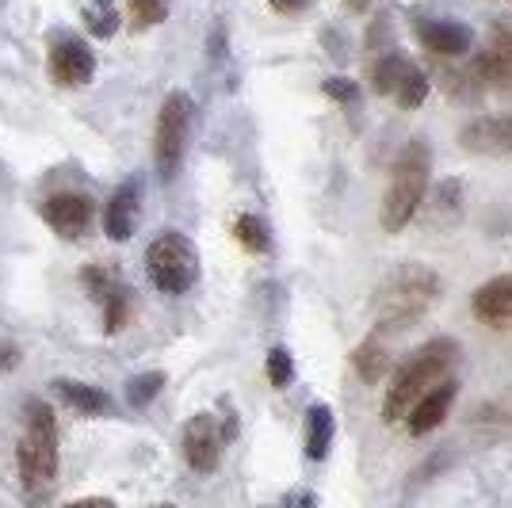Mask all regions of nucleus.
Wrapping results in <instances>:
<instances>
[{
  "instance_id": "obj_1",
  "label": "nucleus",
  "mask_w": 512,
  "mask_h": 508,
  "mask_svg": "<svg viewBox=\"0 0 512 508\" xmlns=\"http://www.w3.org/2000/svg\"><path fill=\"white\" fill-rule=\"evenodd\" d=\"M459 363V344L451 337H436L421 344L417 352H409V360L398 363L390 390L383 398V421L402 424L409 417V409L425 398L432 386H440L444 375Z\"/></svg>"
},
{
  "instance_id": "obj_2",
  "label": "nucleus",
  "mask_w": 512,
  "mask_h": 508,
  "mask_svg": "<svg viewBox=\"0 0 512 508\" xmlns=\"http://www.w3.org/2000/svg\"><path fill=\"white\" fill-rule=\"evenodd\" d=\"M440 298V279L425 264H398L375 291V321L386 333H402L425 318Z\"/></svg>"
},
{
  "instance_id": "obj_3",
  "label": "nucleus",
  "mask_w": 512,
  "mask_h": 508,
  "mask_svg": "<svg viewBox=\"0 0 512 508\" xmlns=\"http://www.w3.org/2000/svg\"><path fill=\"white\" fill-rule=\"evenodd\" d=\"M428 180H432V157H428L425 142L402 146L394 169H390V188L383 195V211H379L386 233L406 230L409 222L417 218L421 203H425Z\"/></svg>"
},
{
  "instance_id": "obj_4",
  "label": "nucleus",
  "mask_w": 512,
  "mask_h": 508,
  "mask_svg": "<svg viewBox=\"0 0 512 508\" xmlns=\"http://www.w3.org/2000/svg\"><path fill=\"white\" fill-rule=\"evenodd\" d=\"M58 474V421L46 402L27 405V432L20 440V478L27 489H43Z\"/></svg>"
},
{
  "instance_id": "obj_5",
  "label": "nucleus",
  "mask_w": 512,
  "mask_h": 508,
  "mask_svg": "<svg viewBox=\"0 0 512 508\" xmlns=\"http://www.w3.org/2000/svg\"><path fill=\"white\" fill-rule=\"evenodd\" d=\"M146 272H150L153 287L165 295H184L192 291L199 279V253L184 233H161L153 237V245L146 249Z\"/></svg>"
},
{
  "instance_id": "obj_6",
  "label": "nucleus",
  "mask_w": 512,
  "mask_h": 508,
  "mask_svg": "<svg viewBox=\"0 0 512 508\" xmlns=\"http://www.w3.org/2000/svg\"><path fill=\"white\" fill-rule=\"evenodd\" d=\"M192 115L195 107L188 100V92H169L161 115H157V130H153V157H157V172L172 180L180 161H184V146L192 134Z\"/></svg>"
},
{
  "instance_id": "obj_7",
  "label": "nucleus",
  "mask_w": 512,
  "mask_h": 508,
  "mask_svg": "<svg viewBox=\"0 0 512 508\" xmlns=\"http://www.w3.org/2000/svg\"><path fill=\"white\" fill-rule=\"evenodd\" d=\"M92 73H96V58H92L85 39L54 35V43H50V77H54V85L81 88L92 81Z\"/></svg>"
},
{
  "instance_id": "obj_8",
  "label": "nucleus",
  "mask_w": 512,
  "mask_h": 508,
  "mask_svg": "<svg viewBox=\"0 0 512 508\" xmlns=\"http://www.w3.org/2000/svg\"><path fill=\"white\" fill-rule=\"evenodd\" d=\"M92 199L81 195V191H62L54 199L43 203V218L54 233H62L65 241H81L88 230H92Z\"/></svg>"
},
{
  "instance_id": "obj_9",
  "label": "nucleus",
  "mask_w": 512,
  "mask_h": 508,
  "mask_svg": "<svg viewBox=\"0 0 512 508\" xmlns=\"http://www.w3.org/2000/svg\"><path fill=\"white\" fill-rule=\"evenodd\" d=\"M218 455H222V428L211 413H195L192 421L184 424V459L195 474H214Z\"/></svg>"
},
{
  "instance_id": "obj_10",
  "label": "nucleus",
  "mask_w": 512,
  "mask_h": 508,
  "mask_svg": "<svg viewBox=\"0 0 512 508\" xmlns=\"http://www.w3.org/2000/svg\"><path fill=\"white\" fill-rule=\"evenodd\" d=\"M459 146L486 157H512V115H482L459 130Z\"/></svg>"
},
{
  "instance_id": "obj_11",
  "label": "nucleus",
  "mask_w": 512,
  "mask_h": 508,
  "mask_svg": "<svg viewBox=\"0 0 512 508\" xmlns=\"http://www.w3.org/2000/svg\"><path fill=\"white\" fill-rule=\"evenodd\" d=\"M417 39L428 54L440 58H463L470 50V31L459 20H421L417 23Z\"/></svg>"
},
{
  "instance_id": "obj_12",
  "label": "nucleus",
  "mask_w": 512,
  "mask_h": 508,
  "mask_svg": "<svg viewBox=\"0 0 512 508\" xmlns=\"http://www.w3.org/2000/svg\"><path fill=\"white\" fill-rule=\"evenodd\" d=\"M455 394H459V382H451V379H444L440 386H432L425 398L409 409V417H406L409 432H413V436H428L436 424H444V417L451 413Z\"/></svg>"
},
{
  "instance_id": "obj_13",
  "label": "nucleus",
  "mask_w": 512,
  "mask_h": 508,
  "mask_svg": "<svg viewBox=\"0 0 512 508\" xmlns=\"http://www.w3.org/2000/svg\"><path fill=\"white\" fill-rule=\"evenodd\" d=\"M470 310L482 325H509L512 321V272L509 276H497L490 283H482L474 298H470Z\"/></svg>"
},
{
  "instance_id": "obj_14",
  "label": "nucleus",
  "mask_w": 512,
  "mask_h": 508,
  "mask_svg": "<svg viewBox=\"0 0 512 508\" xmlns=\"http://www.w3.org/2000/svg\"><path fill=\"white\" fill-rule=\"evenodd\" d=\"M138 226V184H123V188L111 195L104 211V230L111 241H127Z\"/></svg>"
},
{
  "instance_id": "obj_15",
  "label": "nucleus",
  "mask_w": 512,
  "mask_h": 508,
  "mask_svg": "<svg viewBox=\"0 0 512 508\" xmlns=\"http://www.w3.org/2000/svg\"><path fill=\"white\" fill-rule=\"evenodd\" d=\"M54 390L62 394L65 405H73V409H77V413H85V417H104V413L115 409L104 390H100V386H88V382L58 379L54 382Z\"/></svg>"
},
{
  "instance_id": "obj_16",
  "label": "nucleus",
  "mask_w": 512,
  "mask_h": 508,
  "mask_svg": "<svg viewBox=\"0 0 512 508\" xmlns=\"http://www.w3.org/2000/svg\"><path fill=\"white\" fill-rule=\"evenodd\" d=\"M333 447V409L329 405H310L306 413V459L321 463Z\"/></svg>"
},
{
  "instance_id": "obj_17",
  "label": "nucleus",
  "mask_w": 512,
  "mask_h": 508,
  "mask_svg": "<svg viewBox=\"0 0 512 508\" xmlns=\"http://www.w3.org/2000/svg\"><path fill=\"white\" fill-rule=\"evenodd\" d=\"M409 58H402V54H383L379 62L371 65V88L379 92V96H394L398 92V85H402V77L409 73Z\"/></svg>"
},
{
  "instance_id": "obj_18",
  "label": "nucleus",
  "mask_w": 512,
  "mask_h": 508,
  "mask_svg": "<svg viewBox=\"0 0 512 508\" xmlns=\"http://www.w3.org/2000/svg\"><path fill=\"white\" fill-rule=\"evenodd\" d=\"M352 367L363 382H379L390 371V352H386L379 340H367L352 352Z\"/></svg>"
},
{
  "instance_id": "obj_19",
  "label": "nucleus",
  "mask_w": 512,
  "mask_h": 508,
  "mask_svg": "<svg viewBox=\"0 0 512 508\" xmlns=\"http://www.w3.org/2000/svg\"><path fill=\"white\" fill-rule=\"evenodd\" d=\"M474 77L486 81V85H512V58L497 54V50H482L474 58Z\"/></svg>"
},
{
  "instance_id": "obj_20",
  "label": "nucleus",
  "mask_w": 512,
  "mask_h": 508,
  "mask_svg": "<svg viewBox=\"0 0 512 508\" xmlns=\"http://www.w3.org/2000/svg\"><path fill=\"white\" fill-rule=\"evenodd\" d=\"M85 20H88V31L96 39H111L115 27H119V8H115V0H88Z\"/></svg>"
},
{
  "instance_id": "obj_21",
  "label": "nucleus",
  "mask_w": 512,
  "mask_h": 508,
  "mask_svg": "<svg viewBox=\"0 0 512 508\" xmlns=\"http://www.w3.org/2000/svg\"><path fill=\"white\" fill-rule=\"evenodd\" d=\"M234 237L241 241V249L249 253H268L272 249V237H268V226L256 218V214H241L234 222Z\"/></svg>"
},
{
  "instance_id": "obj_22",
  "label": "nucleus",
  "mask_w": 512,
  "mask_h": 508,
  "mask_svg": "<svg viewBox=\"0 0 512 508\" xmlns=\"http://www.w3.org/2000/svg\"><path fill=\"white\" fill-rule=\"evenodd\" d=\"M394 104L402 107V111H413V107H421L428 100V77L417 69V65H409V73L402 77V85H398V92L390 96Z\"/></svg>"
},
{
  "instance_id": "obj_23",
  "label": "nucleus",
  "mask_w": 512,
  "mask_h": 508,
  "mask_svg": "<svg viewBox=\"0 0 512 508\" xmlns=\"http://www.w3.org/2000/svg\"><path fill=\"white\" fill-rule=\"evenodd\" d=\"M127 12H130V23L138 31H146V27H157V23L169 16V0H127Z\"/></svg>"
},
{
  "instance_id": "obj_24",
  "label": "nucleus",
  "mask_w": 512,
  "mask_h": 508,
  "mask_svg": "<svg viewBox=\"0 0 512 508\" xmlns=\"http://www.w3.org/2000/svg\"><path fill=\"white\" fill-rule=\"evenodd\" d=\"M161 386H165V375L161 371H146V375H134V379L127 382V402L130 405H150L157 394H161Z\"/></svg>"
},
{
  "instance_id": "obj_25",
  "label": "nucleus",
  "mask_w": 512,
  "mask_h": 508,
  "mask_svg": "<svg viewBox=\"0 0 512 508\" xmlns=\"http://www.w3.org/2000/svg\"><path fill=\"white\" fill-rule=\"evenodd\" d=\"M127 310H130V298H127V291H123V287L107 291V295H104V329H107V333H119V329H123Z\"/></svg>"
},
{
  "instance_id": "obj_26",
  "label": "nucleus",
  "mask_w": 512,
  "mask_h": 508,
  "mask_svg": "<svg viewBox=\"0 0 512 508\" xmlns=\"http://www.w3.org/2000/svg\"><path fill=\"white\" fill-rule=\"evenodd\" d=\"M291 379H295L291 352H287V348H272V352H268V382H272V386H287Z\"/></svg>"
},
{
  "instance_id": "obj_27",
  "label": "nucleus",
  "mask_w": 512,
  "mask_h": 508,
  "mask_svg": "<svg viewBox=\"0 0 512 508\" xmlns=\"http://www.w3.org/2000/svg\"><path fill=\"white\" fill-rule=\"evenodd\" d=\"M321 92L329 100H337V104H360V88H356V81H348V77H329L321 85Z\"/></svg>"
},
{
  "instance_id": "obj_28",
  "label": "nucleus",
  "mask_w": 512,
  "mask_h": 508,
  "mask_svg": "<svg viewBox=\"0 0 512 508\" xmlns=\"http://www.w3.org/2000/svg\"><path fill=\"white\" fill-rule=\"evenodd\" d=\"M486 50H497V54H505L512 58V20H497L490 27V46Z\"/></svg>"
},
{
  "instance_id": "obj_29",
  "label": "nucleus",
  "mask_w": 512,
  "mask_h": 508,
  "mask_svg": "<svg viewBox=\"0 0 512 508\" xmlns=\"http://www.w3.org/2000/svg\"><path fill=\"white\" fill-rule=\"evenodd\" d=\"M23 360V352L12 344V340H0V375H8V371H16Z\"/></svg>"
},
{
  "instance_id": "obj_30",
  "label": "nucleus",
  "mask_w": 512,
  "mask_h": 508,
  "mask_svg": "<svg viewBox=\"0 0 512 508\" xmlns=\"http://www.w3.org/2000/svg\"><path fill=\"white\" fill-rule=\"evenodd\" d=\"M268 4H272V12H279V16H295L310 0H268Z\"/></svg>"
},
{
  "instance_id": "obj_31",
  "label": "nucleus",
  "mask_w": 512,
  "mask_h": 508,
  "mask_svg": "<svg viewBox=\"0 0 512 508\" xmlns=\"http://www.w3.org/2000/svg\"><path fill=\"white\" fill-rule=\"evenodd\" d=\"M65 508H115L107 497H88V501H73V505H65Z\"/></svg>"
},
{
  "instance_id": "obj_32",
  "label": "nucleus",
  "mask_w": 512,
  "mask_h": 508,
  "mask_svg": "<svg viewBox=\"0 0 512 508\" xmlns=\"http://www.w3.org/2000/svg\"><path fill=\"white\" fill-rule=\"evenodd\" d=\"M291 508H314V493H295V497H291Z\"/></svg>"
},
{
  "instance_id": "obj_33",
  "label": "nucleus",
  "mask_w": 512,
  "mask_h": 508,
  "mask_svg": "<svg viewBox=\"0 0 512 508\" xmlns=\"http://www.w3.org/2000/svg\"><path fill=\"white\" fill-rule=\"evenodd\" d=\"M367 4H371V0H344V8H348V12H363Z\"/></svg>"
},
{
  "instance_id": "obj_34",
  "label": "nucleus",
  "mask_w": 512,
  "mask_h": 508,
  "mask_svg": "<svg viewBox=\"0 0 512 508\" xmlns=\"http://www.w3.org/2000/svg\"><path fill=\"white\" fill-rule=\"evenodd\" d=\"M157 508H172V505H157Z\"/></svg>"
}]
</instances>
